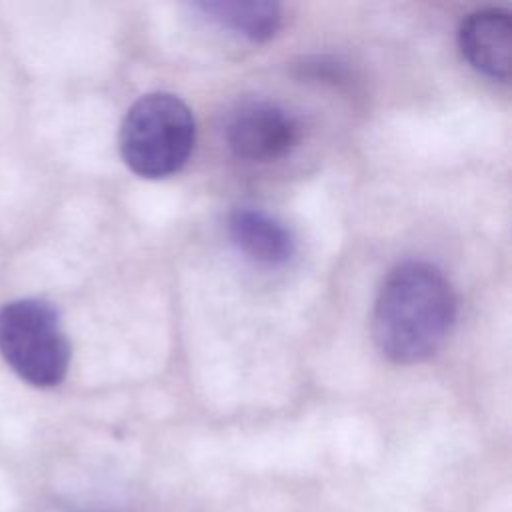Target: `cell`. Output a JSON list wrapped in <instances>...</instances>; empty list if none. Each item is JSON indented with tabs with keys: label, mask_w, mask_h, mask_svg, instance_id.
<instances>
[{
	"label": "cell",
	"mask_w": 512,
	"mask_h": 512,
	"mask_svg": "<svg viewBox=\"0 0 512 512\" xmlns=\"http://www.w3.org/2000/svg\"><path fill=\"white\" fill-rule=\"evenodd\" d=\"M456 320V294L440 268L408 260L384 278L372 314L378 350L396 364L430 358Z\"/></svg>",
	"instance_id": "obj_1"
},
{
	"label": "cell",
	"mask_w": 512,
	"mask_h": 512,
	"mask_svg": "<svg viewBox=\"0 0 512 512\" xmlns=\"http://www.w3.org/2000/svg\"><path fill=\"white\" fill-rule=\"evenodd\" d=\"M196 124L188 104L170 92L138 98L120 126V154L142 178L176 174L190 158Z\"/></svg>",
	"instance_id": "obj_2"
},
{
	"label": "cell",
	"mask_w": 512,
	"mask_h": 512,
	"mask_svg": "<svg viewBox=\"0 0 512 512\" xmlns=\"http://www.w3.org/2000/svg\"><path fill=\"white\" fill-rule=\"evenodd\" d=\"M0 354L36 388L58 386L70 366V342L58 310L40 298H20L0 308Z\"/></svg>",
	"instance_id": "obj_3"
},
{
	"label": "cell",
	"mask_w": 512,
	"mask_h": 512,
	"mask_svg": "<svg viewBox=\"0 0 512 512\" xmlns=\"http://www.w3.org/2000/svg\"><path fill=\"white\" fill-rule=\"evenodd\" d=\"M300 122L284 106L268 100H248L240 104L228 124V148L248 162H272L296 148Z\"/></svg>",
	"instance_id": "obj_4"
},
{
	"label": "cell",
	"mask_w": 512,
	"mask_h": 512,
	"mask_svg": "<svg viewBox=\"0 0 512 512\" xmlns=\"http://www.w3.org/2000/svg\"><path fill=\"white\" fill-rule=\"evenodd\" d=\"M458 46L476 72L506 82L512 64L510 12L502 8H482L468 14L458 30Z\"/></svg>",
	"instance_id": "obj_5"
},
{
	"label": "cell",
	"mask_w": 512,
	"mask_h": 512,
	"mask_svg": "<svg viewBox=\"0 0 512 512\" xmlns=\"http://www.w3.org/2000/svg\"><path fill=\"white\" fill-rule=\"evenodd\" d=\"M228 236L244 258L260 266H284L296 252L292 230L274 214L238 206L228 216Z\"/></svg>",
	"instance_id": "obj_6"
},
{
	"label": "cell",
	"mask_w": 512,
	"mask_h": 512,
	"mask_svg": "<svg viewBox=\"0 0 512 512\" xmlns=\"http://www.w3.org/2000/svg\"><path fill=\"white\" fill-rule=\"evenodd\" d=\"M196 10L202 12L204 18L226 28L250 42H264L272 38L280 24L282 12L274 2H198Z\"/></svg>",
	"instance_id": "obj_7"
}]
</instances>
